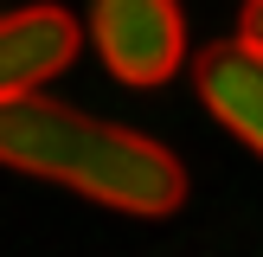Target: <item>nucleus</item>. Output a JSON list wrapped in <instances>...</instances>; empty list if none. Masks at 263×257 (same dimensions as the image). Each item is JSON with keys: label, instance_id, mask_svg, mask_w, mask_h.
<instances>
[{"label": "nucleus", "instance_id": "nucleus-5", "mask_svg": "<svg viewBox=\"0 0 263 257\" xmlns=\"http://www.w3.org/2000/svg\"><path fill=\"white\" fill-rule=\"evenodd\" d=\"M238 39L263 51V0H244V13H238Z\"/></svg>", "mask_w": 263, "mask_h": 257}, {"label": "nucleus", "instance_id": "nucleus-3", "mask_svg": "<svg viewBox=\"0 0 263 257\" xmlns=\"http://www.w3.org/2000/svg\"><path fill=\"white\" fill-rule=\"evenodd\" d=\"M77 45H84V26L64 7H20L0 13V109L20 97H39L58 71H71Z\"/></svg>", "mask_w": 263, "mask_h": 257}, {"label": "nucleus", "instance_id": "nucleus-2", "mask_svg": "<svg viewBox=\"0 0 263 257\" xmlns=\"http://www.w3.org/2000/svg\"><path fill=\"white\" fill-rule=\"evenodd\" d=\"M90 45L122 84L154 90L186 64L180 0H90Z\"/></svg>", "mask_w": 263, "mask_h": 257}, {"label": "nucleus", "instance_id": "nucleus-4", "mask_svg": "<svg viewBox=\"0 0 263 257\" xmlns=\"http://www.w3.org/2000/svg\"><path fill=\"white\" fill-rule=\"evenodd\" d=\"M193 84H199L205 109H212L251 154H263V51L244 45V39L205 45L199 58H193Z\"/></svg>", "mask_w": 263, "mask_h": 257}, {"label": "nucleus", "instance_id": "nucleus-1", "mask_svg": "<svg viewBox=\"0 0 263 257\" xmlns=\"http://www.w3.org/2000/svg\"><path fill=\"white\" fill-rule=\"evenodd\" d=\"M0 167L71 187L135 218H167L186 199V174L161 141L97 122L84 109H64L51 97H20L0 109Z\"/></svg>", "mask_w": 263, "mask_h": 257}]
</instances>
